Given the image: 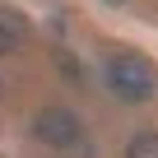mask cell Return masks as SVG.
<instances>
[{
	"mask_svg": "<svg viewBox=\"0 0 158 158\" xmlns=\"http://www.w3.org/2000/svg\"><path fill=\"white\" fill-rule=\"evenodd\" d=\"M126 158H158V130L135 135V139H130V149H126Z\"/></svg>",
	"mask_w": 158,
	"mask_h": 158,
	"instance_id": "obj_4",
	"label": "cell"
},
{
	"mask_svg": "<svg viewBox=\"0 0 158 158\" xmlns=\"http://www.w3.org/2000/svg\"><path fill=\"white\" fill-rule=\"evenodd\" d=\"M107 89L126 102H144L153 93V70L139 60V56H116L107 65Z\"/></svg>",
	"mask_w": 158,
	"mask_h": 158,
	"instance_id": "obj_1",
	"label": "cell"
},
{
	"mask_svg": "<svg viewBox=\"0 0 158 158\" xmlns=\"http://www.w3.org/2000/svg\"><path fill=\"white\" fill-rule=\"evenodd\" d=\"M60 158H93V144L79 135V139H70V144H60Z\"/></svg>",
	"mask_w": 158,
	"mask_h": 158,
	"instance_id": "obj_5",
	"label": "cell"
},
{
	"mask_svg": "<svg viewBox=\"0 0 158 158\" xmlns=\"http://www.w3.org/2000/svg\"><path fill=\"white\" fill-rule=\"evenodd\" d=\"M112 5H121V0H112Z\"/></svg>",
	"mask_w": 158,
	"mask_h": 158,
	"instance_id": "obj_6",
	"label": "cell"
},
{
	"mask_svg": "<svg viewBox=\"0 0 158 158\" xmlns=\"http://www.w3.org/2000/svg\"><path fill=\"white\" fill-rule=\"evenodd\" d=\"M23 33H28L23 14H14V10H0V51H14V47L23 42Z\"/></svg>",
	"mask_w": 158,
	"mask_h": 158,
	"instance_id": "obj_3",
	"label": "cell"
},
{
	"mask_svg": "<svg viewBox=\"0 0 158 158\" xmlns=\"http://www.w3.org/2000/svg\"><path fill=\"white\" fill-rule=\"evenodd\" d=\"M33 135H37L42 144H51V149H60V144H70V139H79L84 130H79V116H74L70 107H42V112L33 116Z\"/></svg>",
	"mask_w": 158,
	"mask_h": 158,
	"instance_id": "obj_2",
	"label": "cell"
}]
</instances>
